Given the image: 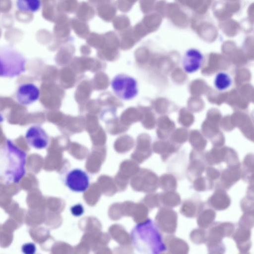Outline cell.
Wrapping results in <instances>:
<instances>
[{
  "label": "cell",
  "mask_w": 254,
  "mask_h": 254,
  "mask_svg": "<svg viewBox=\"0 0 254 254\" xmlns=\"http://www.w3.org/2000/svg\"><path fill=\"white\" fill-rule=\"evenodd\" d=\"M130 238L134 248L140 254H157L167 249L159 228L150 219L136 225Z\"/></svg>",
  "instance_id": "6da1fadb"
},
{
  "label": "cell",
  "mask_w": 254,
  "mask_h": 254,
  "mask_svg": "<svg viewBox=\"0 0 254 254\" xmlns=\"http://www.w3.org/2000/svg\"><path fill=\"white\" fill-rule=\"evenodd\" d=\"M26 60L11 46H0V76L13 77L25 70Z\"/></svg>",
  "instance_id": "7a4b0ae2"
},
{
  "label": "cell",
  "mask_w": 254,
  "mask_h": 254,
  "mask_svg": "<svg viewBox=\"0 0 254 254\" xmlns=\"http://www.w3.org/2000/svg\"><path fill=\"white\" fill-rule=\"evenodd\" d=\"M111 86L115 94L125 101L133 99L138 93L137 80L127 74L120 73L115 75L111 80Z\"/></svg>",
  "instance_id": "3957f363"
},
{
  "label": "cell",
  "mask_w": 254,
  "mask_h": 254,
  "mask_svg": "<svg viewBox=\"0 0 254 254\" xmlns=\"http://www.w3.org/2000/svg\"><path fill=\"white\" fill-rule=\"evenodd\" d=\"M64 183L71 191L83 192L89 188V177L83 170L74 168L66 173L64 178Z\"/></svg>",
  "instance_id": "277c9868"
},
{
  "label": "cell",
  "mask_w": 254,
  "mask_h": 254,
  "mask_svg": "<svg viewBox=\"0 0 254 254\" xmlns=\"http://www.w3.org/2000/svg\"><path fill=\"white\" fill-rule=\"evenodd\" d=\"M156 225L162 232L168 234L175 232L177 225V214L173 210L161 208L158 212Z\"/></svg>",
  "instance_id": "5b68a950"
},
{
  "label": "cell",
  "mask_w": 254,
  "mask_h": 254,
  "mask_svg": "<svg viewBox=\"0 0 254 254\" xmlns=\"http://www.w3.org/2000/svg\"><path fill=\"white\" fill-rule=\"evenodd\" d=\"M25 138L31 146L38 149L46 148L49 142L47 132L41 127L38 125L32 126L28 129Z\"/></svg>",
  "instance_id": "8992f818"
},
{
  "label": "cell",
  "mask_w": 254,
  "mask_h": 254,
  "mask_svg": "<svg viewBox=\"0 0 254 254\" xmlns=\"http://www.w3.org/2000/svg\"><path fill=\"white\" fill-rule=\"evenodd\" d=\"M203 61V56L199 50L194 48L189 49L183 56V68L186 72L192 73L200 69Z\"/></svg>",
  "instance_id": "52a82bcc"
},
{
  "label": "cell",
  "mask_w": 254,
  "mask_h": 254,
  "mask_svg": "<svg viewBox=\"0 0 254 254\" xmlns=\"http://www.w3.org/2000/svg\"><path fill=\"white\" fill-rule=\"evenodd\" d=\"M40 92L39 88L31 83L20 85L17 91L16 97L22 105H28L36 101L39 98Z\"/></svg>",
  "instance_id": "ba28073f"
},
{
  "label": "cell",
  "mask_w": 254,
  "mask_h": 254,
  "mask_svg": "<svg viewBox=\"0 0 254 254\" xmlns=\"http://www.w3.org/2000/svg\"><path fill=\"white\" fill-rule=\"evenodd\" d=\"M230 200L226 192L220 189L216 190L208 200V204L216 210L227 208L230 205Z\"/></svg>",
  "instance_id": "9c48e42d"
},
{
  "label": "cell",
  "mask_w": 254,
  "mask_h": 254,
  "mask_svg": "<svg viewBox=\"0 0 254 254\" xmlns=\"http://www.w3.org/2000/svg\"><path fill=\"white\" fill-rule=\"evenodd\" d=\"M215 212L209 206H205L204 204L202 203L197 214L198 225L204 228L208 227L215 219Z\"/></svg>",
  "instance_id": "30bf717a"
},
{
  "label": "cell",
  "mask_w": 254,
  "mask_h": 254,
  "mask_svg": "<svg viewBox=\"0 0 254 254\" xmlns=\"http://www.w3.org/2000/svg\"><path fill=\"white\" fill-rule=\"evenodd\" d=\"M201 202L198 200L190 199L184 202L181 209V213L189 217H193L197 215Z\"/></svg>",
  "instance_id": "8fae6325"
},
{
  "label": "cell",
  "mask_w": 254,
  "mask_h": 254,
  "mask_svg": "<svg viewBox=\"0 0 254 254\" xmlns=\"http://www.w3.org/2000/svg\"><path fill=\"white\" fill-rule=\"evenodd\" d=\"M16 5L17 9L24 12H35L41 6V0H17Z\"/></svg>",
  "instance_id": "7c38bea8"
},
{
  "label": "cell",
  "mask_w": 254,
  "mask_h": 254,
  "mask_svg": "<svg viewBox=\"0 0 254 254\" xmlns=\"http://www.w3.org/2000/svg\"><path fill=\"white\" fill-rule=\"evenodd\" d=\"M232 79L230 75L225 72H219L214 80L215 87L219 91H225L231 86Z\"/></svg>",
  "instance_id": "4fadbf2b"
},
{
  "label": "cell",
  "mask_w": 254,
  "mask_h": 254,
  "mask_svg": "<svg viewBox=\"0 0 254 254\" xmlns=\"http://www.w3.org/2000/svg\"><path fill=\"white\" fill-rule=\"evenodd\" d=\"M204 161H190L187 170V175L190 181L199 177L204 170Z\"/></svg>",
  "instance_id": "5bb4252c"
},
{
  "label": "cell",
  "mask_w": 254,
  "mask_h": 254,
  "mask_svg": "<svg viewBox=\"0 0 254 254\" xmlns=\"http://www.w3.org/2000/svg\"><path fill=\"white\" fill-rule=\"evenodd\" d=\"M167 194L170 199L165 195L164 193L161 194V200L164 205L168 206V207H175L180 203L181 199L178 193L172 192L171 191V192H167Z\"/></svg>",
  "instance_id": "9a60e30c"
},
{
  "label": "cell",
  "mask_w": 254,
  "mask_h": 254,
  "mask_svg": "<svg viewBox=\"0 0 254 254\" xmlns=\"http://www.w3.org/2000/svg\"><path fill=\"white\" fill-rule=\"evenodd\" d=\"M172 175L165 174L161 177V188L166 191H173L177 188V183H169V182L174 179Z\"/></svg>",
  "instance_id": "2e32d148"
},
{
  "label": "cell",
  "mask_w": 254,
  "mask_h": 254,
  "mask_svg": "<svg viewBox=\"0 0 254 254\" xmlns=\"http://www.w3.org/2000/svg\"><path fill=\"white\" fill-rule=\"evenodd\" d=\"M36 246L33 243H26L22 247V251L25 254H33L36 252Z\"/></svg>",
  "instance_id": "e0dca14e"
},
{
  "label": "cell",
  "mask_w": 254,
  "mask_h": 254,
  "mask_svg": "<svg viewBox=\"0 0 254 254\" xmlns=\"http://www.w3.org/2000/svg\"><path fill=\"white\" fill-rule=\"evenodd\" d=\"M72 214L75 216H79L82 215L84 212L83 206L80 204H76L71 208Z\"/></svg>",
  "instance_id": "ac0fdd59"
}]
</instances>
